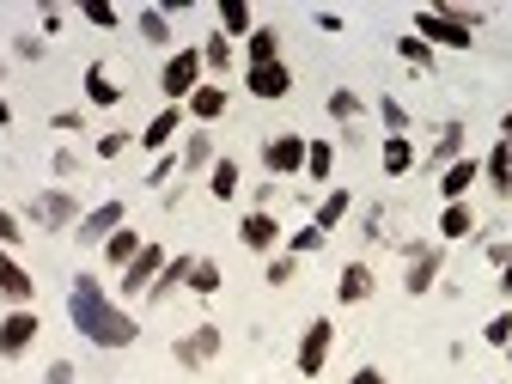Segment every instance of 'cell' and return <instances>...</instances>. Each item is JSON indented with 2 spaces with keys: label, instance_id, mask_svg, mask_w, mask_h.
<instances>
[{
  "label": "cell",
  "instance_id": "1",
  "mask_svg": "<svg viewBox=\"0 0 512 384\" xmlns=\"http://www.w3.org/2000/svg\"><path fill=\"white\" fill-rule=\"evenodd\" d=\"M68 324L92 348H135L141 342V324L128 317V305L110 299L104 281H92V275H74V287H68Z\"/></svg>",
  "mask_w": 512,
  "mask_h": 384
},
{
  "label": "cell",
  "instance_id": "2",
  "mask_svg": "<svg viewBox=\"0 0 512 384\" xmlns=\"http://www.w3.org/2000/svg\"><path fill=\"white\" fill-rule=\"evenodd\" d=\"M476 25H482V13H470V7H421L415 13V37L427 49H476Z\"/></svg>",
  "mask_w": 512,
  "mask_h": 384
},
{
  "label": "cell",
  "instance_id": "3",
  "mask_svg": "<svg viewBox=\"0 0 512 384\" xmlns=\"http://www.w3.org/2000/svg\"><path fill=\"white\" fill-rule=\"evenodd\" d=\"M25 220H31L37 232H74V226L86 220V208H80L74 189H37L31 208H25Z\"/></svg>",
  "mask_w": 512,
  "mask_h": 384
},
{
  "label": "cell",
  "instance_id": "4",
  "mask_svg": "<svg viewBox=\"0 0 512 384\" xmlns=\"http://www.w3.org/2000/svg\"><path fill=\"white\" fill-rule=\"evenodd\" d=\"M202 49H171L165 55V68H159V92L171 98V104H189V92L202 86Z\"/></svg>",
  "mask_w": 512,
  "mask_h": 384
},
{
  "label": "cell",
  "instance_id": "5",
  "mask_svg": "<svg viewBox=\"0 0 512 384\" xmlns=\"http://www.w3.org/2000/svg\"><path fill=\"white\" fill-rule=\"evenodd\" d=\"M330 354H336V324H330V317H311L305 336H299V354H293L299 378H317V372L330 366Z\"/></svg>",
  "mask_w": 512,
  "mask_h": 384
},
{
  "label": "cell",
  "instance_id": "6",
  "mask_svg": "<svg viewBox=\"0 0 512 384\" xmlns=\"http://www.w3.org/2000/svg\"><path fill=\"white\" fill-rule=\"evenodd\" d=\"M165 263H171V250H165V244H147V250L135 256V263H128V269H122V281H116V293H122V299H147V287H153V281L165 275Z\"/></svg>",
  "mask_w": 512,
  "mask_h": 384
},
{
  "label": "cell",
  "instance_id": "7",
  "mask_svg": "<svg viewBox=\"0 0 512 384\" xmlns=\"http://www.w3.org/2000/svg\"><path fill=\"white\" fill-rule=\"evenodd\" d=\"M37 330H43V317H37L31 305H19V311H7V317H0V360H19V354H31V342H37Z\"/></svg>",
  "mask_w": 512,
  "mask_h": 384
},
{
  "label": "cell",
  "instance_id": "8",
  "mask_svg": "<svg viewBox=\"0 0 512 384\" xmlns=\"http://www.w3.org/2000/svg\"><path fill=\"white\" fill-rule=\"evenodd\" d=\"M220 348H226V330H220V324H196V330H189V336H177L171 360H177V366H189V372H196V366H208V360H214Z\"/></svg>",
  "mask_w": 512,
  "mask_h": 384
},
{
  "label": "cell",
  "instance_id": "9",
  "mask_svg": "<svg viewBox=\"0 0 512 384\" xmlns=\"http://www.w3.org/2000/svg\"><path fill=\"white\" fill-rule=\"evenodd\" d=\"M403 256H409L403 287H409L415 299H427V293H433V281H439V269H445V250H439V244H409Z\"/></svg>",
  "mask_w": 512,
  "mask_h": 384
},
{
  "label": "cell",
  "instance_id": "10",
  "mask_svg": "<svg viewBox=\"0 0 512 384\" xmlns=\"http://www.w3.org/2000/svg\"><path fill=\"white\" fill-rule=\"evenodd\" d=\"M122 226H128V202H116V196H110V202L86 208V220L74 226V238H80V244H98V250H104V244H110V232H122Z\"/></svg>",
  "mask_w": 512,
  "mask_h": 384
},
{
  "label": "cell",
  "instance_id": "11",
  "mask_svg": "<svg viewBox=\"0 0 512 384\" xmlns=\"http://www.w3.org/2000/svg\"><path fill=\"white\" fill-rule=\"evenodd\" d=\"M244 92L263 98V104H281L293 92V68L287 61H269V68H244Z\"/></svg>",
  "mask_w": 512,
  "mask_h": 384
},
{
  "label": "cell",
  "instance_id": "12",
  "mask_svg": "<svg viewBox=\"0 0 512 384\" xmlns=\"http://www.w3.org/2000/svg\"><path fill=\"white\" fill-rule=\"evenodd\" d=\"M238 244L256 250V256H275V244H281V220H275L269 208H250V214L238 220Z\"/></svg>",
  "mask_w": 512,
  "mask_h": 384
},
{
  "label": "cell",
  "instance_id": "13",
  "mask_svg": "<svg viewBox=\"0 0 512 384\" xmlns=\"http://www.w3.org/2000/svg\"><path fill=\"white\" fill-rule=\"evenodd\" d=\"M263 165H269V177H299L305 171V135H269Z\"/></svg>",
  "mask_w": 512,
  "mask_h": 384
},
{
  "label": "cell",
  "instance_id": "14",
  "mask_svg": "<svg viewBox=\"0 0 512 384\" xmlns=\"http://www.w3.org/2000/svg\"><path fill=\"white\" fill-rule=\"evenodd\" d=\"M0 299H7L13 311L37 299V281H31V269L19 263V256H13V250H0Z\"/></svg>",
  "mask_w": 512,
  "mask_h": 384
},
{
  "label": "cell",
  "instance_id": "15",
  "mask_svg": "<svg viewBox=\"0 0 512 384\" xmlns=\"http://www.w3.org/2000/svg\"><path fill=\"white\" fill-rule=\"evenodd\" d=\"M183 122H189V116H183V104H165V110L141 128V147H147V153H165V147L183 135Z\"/></svg>",
  "mask_w": 512,
  "mask_h": 384
},
{
  "label": "cell",
  "instance_id": "16",
  "mask_svg": "<svg viewBox=\"0 0 512 384\" xmlns=\"http://www.w3.org/2000/svg\"><path fill=\"white\" fill-rule=\"evenodd\" d=\"M476 177H482V159L464 153L458 165H445V171H439V196H445V202H470V183H476Z\"/></svg>",
  "mask_w": 512,
  "mask_h": 384
},
{
  "label": "cell",
  "instance_id": "17",
  "mask_svg": "<svg viewBox=\"0 0 512 384\" xmlns=\"http://www.w3.org/2000/svg\"><path fill=\"white\" fill-rule=\"evenodd\" d=\"M464 135L470 128L464 122H445L439 135H433V153H427V171H445V165H458L464 159Z\"/></svg>",
  "mask_w": 512,
  "mask_h": 384
},
{
  "label": "cell",
  "instance_id": "18",
  "mask_svg": "<svg viewBox=\"0 0 512 384\" xmlns=\"http://www.w3.org/2000/svg\"><path fill=\"white\" fill-rule=\"evenodd\" d=\"M183 116L202 122V128L220 122V116H226V86H196V92H189V104H183Z\"/></svg>",
  "mask_w": 512,
  "mask_h": 384
},
{
  "label": "cell",
  "instance_id": "19",
  "mask_svg": "<svg viewBox=\"0 0 512 384\" xmlns=\"http://www.w3.org/2000/svg\"><path fill=\"white\" fill-rule=\"evenodd\" d=\"M482 177H488V189H494V196H512V141H494V147H488V159H482Z\"/></svg>",
  "mask_w": 512,
  "mask_h": 384
},
{
  "label": "cell",
  "instance_id": "20",
  "mask_svg": "<svg viewBox=\"0 0 512 384\" xmlns=\"http://www.w3.org/2000/svg\"><path fill=\"white\" fill-rule=\"evenodd\" d=\"M189 269H196V256H171V263H165V275L147 287V305H165L177 287H189Z\"/></svg>",
  "mask_w": 512,
  "mask_h": 384
},
{
  "label": "cell",
  "instance_id": "21",
  "mask_svg": "<svg viewBox=\"0 0 512 384\" xmlns=\"http://www.w3.org/2000/svg\"><path fill=\"white\" fill-rule=\"evenodd\" d=\"M372 287H378V281H372V263H348V269L336 275V299H342V305L372 299Z\"/></svg>",
  "mask_w": 512,
  "mask_h": 384
},
{
  "label": "cell",
  "instance_id": "22",
  "mask_svg": "<svg viewBox=\"0 0 512 384\" xmlns=\"http://www.w3.org/2000/svg\"><path fill=\"white\" fill-rule=\"evenodd\" d=\"M141 250H147V238H141L135 226H122V232H110V244H104V263H110V269L122 275V269H128V263H135V256H141Z\"/></svg>",
  "mask_w": 512,
  "mask_h": 384
},
{
  "label": "cell",
  "instance_id": "23",
  "mask_svg": "<svg viewBox=\"0 0 512 384\" xmlns=\"http://www.w3.org/2000/svg\"><path fill=\"white\" fill-rule=\"evenodd\" d=\"M433 232H439L445 244H452V238H470V232H476V208H470V202H445Z\"/></svg>",
  "mask_w": 512,
  "mask_h": 384
},
{
  "label": "cell",
  "instance_id": "24",
  "mask_svg": "<svg viewBox=\"0 0 512 384\" xmlns=\"http://www.w3.org/2000/svg\"><path fill=\"white\" fill-rule=\"evenodd\" d=\"M244 55H250V68H269V61H281V31L275 25H256L244 37Z\"/></svg>",
  "mask_w": 512,
  "mask_h": 384
},
{
  "label": "cell",
  "instance_id": "25",
  "mask_svg": "<svg viewBox=\"0 0 512 384\" xmlns=\"http://www.w3.org/2000/svg\"><path fill=\"white\" fill-rule=\"evenodd\" d=\"M348 208H354V196H348V189H330V196H324V202H317V214H311V226H317V232H336V226L348 220Z\"/></svg>",
  "mask_w": 512,
  "mask_h": 384
},
{
  "label": "cell",
  "instance_id": "26",
  "mask_svg": "<svg viewBox=\"0 0 512 384\" xmlns=\"http://www.w3.org/2000/svg\"><path fill=\"white\" fill-rule=\"evenodd\" d=\"M86 104H98V110H116V104H122V86L98 68V61L86 68Z\"/></svg>",
  "mask_w": 512,
  "mask_h": 384
},
{
  "label": "cell",
  "instance_id": "27",
  "mask_svg": "<svg viewBox=\"0 0 512 384\" xmlns=\"http://www.w3.org/2000/svg\"><path fill=\"white\" fill-rule=\"evenodd\" d=\"M214 13H220V31H226V37H250V31H256V13H250V0H220Z\"/></svg>",
  "mask_w": 512,
  "mask_h": 384
},
{
  "label": "cell",
  "instance_id": "28",
  "mask_svg": "<svg viewBox=\"0 0 512 384\" xmlns=\"http://www.w3.org/2000/svg\"><path fill=\"white\" fill-rule=\"evenodd\" d=\"M238 183H244L238 159H214V171H208V196H214V202H232V196H238Z\"/></svg>",
  "mask_w": 512,
  "mask_h": 384
},
{
  "label": "cell",
  "instance_id": "29",
  "mask_svg": "<svg viewBox=\"0 0 512 384\" xmlns=\"http://www.w3.org/2000/svg\"><path fill=\"white\" fill-rule=\"evenodd\" d=\"M177 159H183V171H214V159H220L214 153V135H183V153Z\"/></svg>",
  "mask_w": 512,
  "mask_h": 384
},
{
  "label": "cell",
  "instance_id": "30",
  "mask_svg": "<svg viewBox=\"0 0 512 384\" xmlns=\"http://www.w3.org/2000/svg\"><path fill=\"white\" fill-rule=\"evenodd\" d=\"M135 31H141V43H153V49H171V19H165V7H141Z\"/></svg>",
  "mask_w": 512,
  "mask_h": 384
},
{
  "label": "cell",
  "instance_id": "31",
  "mask_svg": "<svg viewBox=\"0 0 512 384\" xmlns=\"http://www.w3.org/2000/svg\"><path fill=\"white\" fill-rule=\"evenodd\" d=\"M403 171H415V147H409V135H384V177H403Z\"/></svg>",
  "mask_w": 512,
  "mask_h": 384
},
{
  "label": "cell",
  "instance_id": "32",
  "mask_svg": "<svg viewBox=\"0 0 512 384\" xmlns=\"http://www.w3.org/2000/svg\"><path fill=\"white\" fill-rule=\"evenodd\" d=\"M330 171H336V147L330 141H305V177L311 183H330Z\"/></svg>",
  "mask_w": 512,
  "mask_h": 384
},
{
  "label": "cell",
  "instance_id": "33",
  "mask_svg": "<svg viewBox=\"0 0 512 384\" xmlns=\"http://www.w3.org/2000/svg\"><path fill=\"white\" fill-rule=\"evenodd\" d=\"M220 263H214V256H196V269H189V293H196V299H214L220 293Z\"/></svg>",
  "mask_w": 512,
  "mask_h": 384
},
{
  "label": "cell",
  "instance_id": "34",
  "mask_svg": "<svg viewBox=\"0 0 512 384\" xmlns=\"http://www.w3.org/2000/svg\"><path fill=\"white\" fill-rule=\"evenodd\" d=\"M232 55H238V49H232V37H226V31H214V37L202 43V68H208V74H232Z\"/></svg>",
  "mask_w": 512,
  "mask_h": 384
},
{
  "label": "cell",
  "instance_id": "35",
  "mask_svg": "<svg viewBox=\"0 0 512 384\" xmlns=\"http://www.w3.org/2000/svg\"><path fill=\"white\" fill-rule=\"evenodd\" d=\"M360 110H366V104H360V92H348V86H336V92H330V116H336V122H348V128H354V122H360Z\"/></svg>",
  "mask_w": 512,
  "mask_h": 384
},
{
  "label": "cell",
  "instance_id": "36",
  "mask_svg": "<svg viewBox=\"0 0 512 384\" xmlns=\"http://www.w3.org/2000/svg\"><path fill=\"white\" fill-rule=\"evenodd\" d=\"M378 122H384V135H409V110H403L391 92L378 98Z\"/></svg>",
  "mask_w": 512,
  "mask_h": 384
},
{
  "label": "cell",
  "instance_id": "37",
  "mask_svg": "<svg viewBox=\"0 0 512 384\" xmlns=\"http://www.w3.org/2000/svg\"><path fill=\"white\" fill-rule=\"evenodd\" d=\"M397 55L409 61V68H421V74H433V49H427V43H421L415 31H409V37H397Z\"/></svg>",
  "mask_w": 512,
  "mask_h": 384
},
{
  "label": "cell",
  "instance_id": "38",
  "mask_svg": "<svg viewBox=\"0 0 512 384\" xmlns=\"http://www.w3.org/2000/svg\"><path fill=\"white\" fill-rule=\"evenodd\" d=\"M324 244H330V232H317V226H299V232L287 238V256H317Z\"/></svg>",
  "mask_w": 512,
  "mask_h": 384
},
{
  "label": "cell",
  "instance_id": "39",
  "mask_svg": "<svg viewBox=\"0 0 512 384\" xmlns=\"http://www.w3.org/2000/svg\"><path fill=\"white\" fill-rule=\"evenodd\" d=\"M80 13H86V25H98V31H116V25H122V7H110V0H86Z\"/></svg>",
  "mask_w": 512,
  "mask_h": 384
},
{
  "label": "cell",
  "instance_id": "40",
  "mask_svg": "<svg viewBox=\"0 0 512 384\" xmlns=\"http://www.w3.org/2000/svg\"><path fill=\"white\" fill-rule=\"evenodd\" d=\"M482 342H488V348H512V311L488 317V330H482Z\"/></svg>",
  "mask_w": 512,
  "mask_h": 384
},
{
  "label": "cell",
  "instance_id": "41",
  "mask_svg": "<svg viewBox=\"0 0 512 384\" xmlns=\"http://www.w3.org/2000/svg\"><path fill=\"white\" fill-rule=\"evenodd\" d=\"M13 244H25V220L13 208H0V250H13Z\"/></svg>",
  "mask_w": 512,
  "mask_h": 384
},
{
  "label": "cell",
  "instance_id": "42",
  "mask_svg": "<svg viewBox=\"0 0 512 384\" xmlns=\"http://www.w3.org/2000/svg\"><path fill=\"white\" fill-rule=\"evenodd\" d=\"M293 275H299V256H287V250H281V256H269V287H287Z\"/></svg>",
  "mask_w": 512,
  "mask_h": 384
},
{
  "label": "cell",
  "instance_id": "43",
  "mask_svg": "<svg viewBox=\"0 0 512 384\" xmlns=\"http://www.w3.org/2000/svg\"><path fill=\"white\" fill-rule=\"evenodd\" d=\"M128 141H135L128 128H110V135H98V159H116V153H128Z\"/></svg>",
  "mask_w": 512,
  "mask_h": 384
},
{
  "label": "cell",
  "instance_id": "44",
  "mask_svg": "<svg viewBox=\"0 0 512 384\" xmlns=\"http://www.w3.org/2000/svg\"><path fill=\"white\" fill-rule=\"evenodd\" d=\"M80 372H74V360H49V372H43V384H74Z\"/></svg>",
  "mask_w": 512,
  "mask_h": 384
},
{
  "label": "cell",
  "instance_id": "45",
  "mask_svg": "<svg viewBox=\"0 0 512 384\" xmlns=\"http://www.w3.org/2000/svg\"><path fill=\"white\" fill-rule=\"evenodd\" d=\"M49 122H55V128H61V135H80V128H86V116H80V110H55V116H49Z\"/></svg>",
  "mask_w": 512,
  "mask_h": 384
},
{
  "label": "cell",
  "instance_id": "46",
  "mask_svg": "<svg viewBox=\"0 0 512 384\" xmlns=\"http://www.w3.org/2000/svg\"><path fill=\"white\" fill-rule=\"evenodd\" d=\"M177 165H183V159H171V153H159V159H153V171H147V183H171V171H177Z\"/></svg>",
  "mask_w": 512,
  "mask_h": 384
},
{
  "label": "cell",
  "instance_id": "47",
  "mask_svg": "<svg viewBox=\"0 0 512 384\" xmlns=\"http://www.w3.org/2000/svg\"><path fill=\"white\" fill-rule=\"evenodd\" d=\"M488 263H494V269H506V263H512V244H506V238H494V244H488Z\"/></svg>",
  "mask_w": 512,
  "mask_h": 384
},
{
  "label": "cell",
  "instance_id": "48",
  "mask_svg": "<svg viewBox=\"0 0 512 384\" xmlns=\"http://www.w3.org/2000/svg\"><path fill=\"white\" fill-rule=\"evenodd\" d=\"M348 384H391V378H384V372H378V366H360V372H354V378H348Z\"/></svg>",
  "mask_w": 512,
  "mask_h": 384
},
{
  "label": "cell",
  "instance_id": "49",
  "mask_svg": "<svg viewBox=\"0 0 512 384\" xmlns=\"http://www.w3.org/2000/svg\"><path fill=\"white\" fill-rule=\"evenodd\" d=\"M500 299H512V263L500 269Z\"/></svg>",
  "mask_w": 512,
  "mask_h": 384
},
{
  "label": "cell",
  "instance_id": "50",
  "mask_svg": "<svg viewBox=\"0 0 512 384\" xmlns=\"http://www.w3.org/2000/svg\"><path fill=\"white\" fill-rule=\"evenodd\" d=\"M500 141H512V110H506V116H500Z\"/></svg>",
  "mask_w": 512,
  "mask_h": 384
},
{
  "label": "cell",
  "instance_id": "51",
  "mask_svg": "<svg viewBox=\"0 0 512 384\" xmlns=\"http://www.w3.org/2000/svg\"><path fill=\"white\" fill-rule=\"evenodd\" d=\"M7 122H13V104H7V98H0V128H7Z\"/></svg>",
  "mask_w": 512,
  "mask_h": 384
},
{
  "label": "cell",
  "instance_id": "52",
  "mask_svg": "<svg viewBox=\"0 0 512 384\" xmlns=\"http://www.w3.org/2000/svg\"><path fill=\"white\" fill-rule=\"evenodd\" d=\"M0 74H7V68H0Z\"/></svg>",
  "mask_w": 512,
  "mask_h": 384
}]
</instances>
